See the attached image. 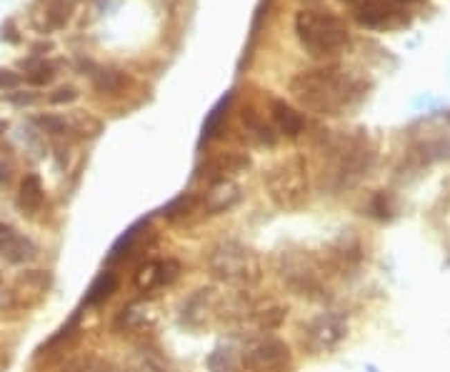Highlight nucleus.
Instances as JSON below:
<instances>
[{"mask_svg":"<svg viewBox=\"0 0 450 372\" xmlns=\"http://www.w3.org/2000/svg\"><path fill=\"white\" fill-rule=\"evenodd\" d=\"M46 203V190H43V183H40V177L35 173L23 177V183H20V193H18V208L26 210L28 215H33L43 208Z\"/></svg>","mask_w":450,"mask_h":372,"instance_id":"nucleus-14","label":"nucleus"},{"mask_svg":"<svg viewBox=\"0 0 450 372\" xmlns=\"http://www.w3.org/2000/svg\"><path fill=\"white\" fill-rule=\"evenodd\" d=\"M288 317V310L281 305H273L268 307V310H263V313H258V327L261 330H278V327L285 322Z\"/></svg>","mask_w":450,"mask_h":372,"instance_id":"nucleus-23","label":"nucleus"},{"mask_svg":"<svg viewBox=\"0 0 450 372\" xmlns=\"http://www.w3.org/2000/svg\"><path fill=\"white\" fill-rule=\"evenodd\" d=\"M265 190L275 208L298 210L308 200V170L303 157H288L265 173Z\"/></svg>","mask_w":450,"mask_h":372,"instance_id":"nucleus-4","label":"nucleus"},{"mask_svg":"<svg viewBox=\"0 0 450 372\" xmlns=\"http://www.w3.org/2000/svg\"><path fill=\"white\" fill-rule=\"evenodd\" d=\"M241 123H243V128H245V133H248V137L253 140V143L265 145V148H273V145L278 143V133H275V128L270 123H265V118H263L258 110H253V108H243Z\"/></svg>","mask_w":450,"mask_h":372,"instance_id":"nucleus-13","label":"nucleus"},{"mask_svg":"<svg viewBox=\"0 0 450 372\" xmlns=\"http://www.w3.org/2000/svg\"><path fill=\"white\" fill-rule=\"evenodd\" d=\"M288 362H290V347L283 340L275 337L258 340V342L245 347V353H243V367L253 372L281 370Z\"/></svg>","mask_w":450,"mask_h":372,"instance_id":"nucleus-7","label":"nucleus"},{"mask_svg":"<svg viewBox=\"0 0 450 372\" xmlns=\"http://www.w3.org/2000/svg\"><path fill=\"white\" fill-rule=\"evenodd\" d=\"M208 268L218 280L230 285H248L261 277L258 255L238 240H223L208 255Z\"/></svg>","mask_w":450,"mask_h":372,"instance_id":"nucleus-5","label":"nucleus"},{"mask_svg":"<svg viewBox=\"0 0 450 372\" xmlns=\"http://www.w3.org/2000/svg\"><path fill=\"white\" fill-rule=\"evenodd\" d=\"M393 18V10L385 6L383 0H363L355 8V20L363 28H383Z\"/></svg>","mask_w":450,"mask_h":372,"instance_id":"nucleus-16","label":"nucleus"},{"mask_svg":"<svg viewBox=\"0 0 450 372\" xmlns=\"http://www.w3.org/2000/svg\"><path fill=\"white\" fill-rule=\"evenodd\" d=\"M0 255H3L8 262H13V265H23V262L35 260L38 245H35L30 237L20 235L18 230L8 225V230L0 235Z\"/></svg>","mask_w":450,"mask_h":372,"instance_id":"nucleus-10","label":"nucleus"},{"mask_svg":"<svg viewBox=\"0 0 450 372\" xmlns=\"http://www.w3.org/2000/svg\"><path fill=\"white\" fill-rule=\"evenodd\" d=\"M208 367L210 372H233V350L230 347H218L216 353L208 358Z\"/></svg>","mask_w":450,"mask_h":372,"instance_id":"nucleus-24","label":"nucleus"},{"mask_svg":"<svg viewBox=\"0 0 450 372\" xmlns=\"http://www.w3.org/2000/svg\"><path fill=\"white\" fill-rule=\"evenodd\" d=\"M250 168V155L248 153L238 150H221L216 155H210L203 165V177H208L210 185L225 183L230 177H235L238 173Z\"/></svg>","mask_w":450,"mask_h":372,"instance_id":"nucleus-9","label":"nucleus"},{"mask_svg":"<svg viewBox=\"0 0 450 372\" xmlns=\"http://www.w3.org/2000/svg\"><path fill=\"white\" fill-rule=\"evenodd\" d=\"M348 335V322L340 313H323L310 320L303 330V347L308 353H330Z\"/></svg>","mask_w":450,"mask_h":372,"instance_id":"nucleus-6","label":"nucleus"},{"mask_svg":"<svg viewBox=\"0 0 450 372\" xmlns=\"http://www.w3.org/2000/svg\"><path fill=\"white\" fill-rule=\"evenodd\" d=\"M50 48H53L50 43H38L33 50H35V55H43V50H50Z\"/></svg>","mask_w":450,"mask_h":372,"instance_id":"nucleus-32","label":"nucleus"},{"mask_svg":"<svg viewBox=\"0 0 450 372\" xmlns=\"http://www.w3.org/2000/svg\"><path fill=\"white\" fill-rule=\"evenodd\" d=\"M35 123H38L48 135H66V133H71V120L60 118V115H40Z\"/></svg>","mask_w":450,"mask_h":372,"instance_id":"nucleus-25","label":"nucleus"},{"mask_svg":"<svg viewBox=\"0 0 450 372\" xmlns=\"http://www.w3.org/2000/svg\"><path fill=\"white\" fill-rule=\"evenodd\" d=\"M78 88L75 85H60V88H55V90L48 95V103L50 105H71L78 100Z\"/></svg>","mask_w":450,"mask_h":372,"instance_id":"nucleus-27","label":"nucleus"},{"mask_svg":"<svg viewBox=\"0 0 450 372\" xmlns=\"http://www.w3.org/2000/svg\"><path fill=\"white\" fill-rule=\"evenodd\" d=\"M145 230H148V222L140 220L135 222L133 228L125 230V235H120V240L113 245L111 255H108V262H118V260H128L138 248H140V237L145 235Z\"/></svg>","mask_w":450,"mask_h":372,"instance_id":"nucleus-15","label":"nucleus"},{"mask_svg":"<svg viewBox=\"0 0 450 372\" xmlns=\"http://www.w3.org/2000/svg\"><path fill=\"white\" fill-rule=\"evenodd\" d=\"M20 85V75L15 70H3L0 68V90H15Z\"/></svg>","mask_w":450,"mask_h":372,"instance_id":"nucleus-29","label":"nucleus"},{"mask_svg":"<svg viewBox=\"0 0 450 372\" xmlns=\"http://www.w3.org/2000/svg\"><path fill=\"white\" fill-rule=\"evenodd\" d=\"M288 88L303 108L318 115H340L363 95V88L338 68L303 70L290 78Z\"/></svg>","mask_w":450,"mask_h":372,"instance_id":"nucleus-1","label":"nucleus"},{"mask_svg":"<svg viewBox=\"0 0 450 372\" xmlns=\"http://www.w3.org/2000/svg\"><path fill=\"white\" fill-rule=\"evenodd\" d=\"M71 130L78 133V135H83V137H98L100 133H103V123H100L98 118H93V115L80 112L78 118L71 120Z\"/></svg>","mask_w":450,"mask_h":372,"instance_id":"nucleus-22","label":"nucleus"},{"mask_svg":"<svg viewBox=\"0 0 450 372\" xmlns=\"http://www.w3.org/2000/svg\"><path fill=\"white\" fill-rule=\"evenodd\" d=\"M23 68H26V83L33 88H43L55 78V66L46 60H28V63L23 60Z\"/></svg>","mask_w":450,"mask_h":372,"instance_id":"nucleus-20","label":"nucleus"},{"mask_svg":"<svg viewBox=\"0 0 450 372\" xmlns=\"http://www.w3.org/2000/svg\"><path fill=\"white\" fill-rule=\"evenodd\" d=\"M178 275H180V262L173 260V257H165V260H145L143 265H138L135 275H133V288L138 293H153V290L176 282Z\"/></svg>","mask_w":450,"mask_h":372,"instance_id":"nucleus-8","label":"nucleus"},{"mask_svg":"<svg viewBox=\"0 0 450 372\" xmlns=\"http://www.w3.org/2000/svg\"><path fill=\"white\" fill-rule=\"evenodd\" d=\"M8 177H10V170H8L6 163H0V183H6Z\"/></svg>","mask_w":450,"mask_h":372,"instance_id":"nucleus-31","label":"nucleus"},{"mask_svg":"<svg viewBox=\"0 0 450 372\" xmlns=\"http://www.w3.org/2000/svg\"><path fill=\"white\" fill-rule=\"evenodd\" d=\"M270 120H273V128L278 130V135L285 137H298L300 133L306 130V120L295 110L293 105L285 103L281 98L270 100Z\"/></svg>","mask_w":450,"mask_h":372,"instance_id":"nucleus-11","label":"nucleus"},{"mask_svg":"<svg viewBox=\"0 0 450 372\" xmlns=\"http://www.w3.org/2000/svg\"><path fill=\"white\" fill-rule=\"evenodd\" d=\"M398 3H413V0H398Z\"/></svg>","mask_w":450,"mask_h":372,"instance_id":"nucleus-34","label":"nucleus"},{"mask_svg":"<svg viewBox=\"0 0 450 372\" xmlns=\"http://www.w3.org/2000/svg\"><path fill=\"white\" fill-rule=\"evenodd\" d=\"M238 203H241V188L233 185L230 180L210 185V193L200 200L205 215H221V213H228V210H233Z\"/></svg>","mask_w":450,"mask_h":372,"instance_id":"nucleus-12","label":"nucleus"},{"mask_svg":"<svg viewBox=\"0 0 450 372\" xmlns=\"http://www.w3.org/2000/svg\"><path fill=\"white\" fill-rule=\"evenodd\" d=\"M71 10H73V3L71 0H48L46 6V20H48V28L55 30V28H63L71 20Z\"/></svg>","mask_w":450,"mask_h":372,"instance_id":"nucleus-21","label":"nucleus"},{"mask_svg":"<svg viewBox=\"0 0 450 372\" xmlns=\"http://www.w3.org/2000/svg\"><path fill=\"white\" fill-rule=\"evenodd\" d=\"M328 168H323V185L333 190L353 188L368 175L373 165V150L363 137H340L328 145Z\"/></svg>","mask_w":450,"mask_h":372,"instance_id":"nucleus-3","label":"nucleus"},{"mask_svg":"<svg viewBox=\"0 0 450 372\" xmlns=\"http://www.w3.org/2000/svg\"><path fill=\"white\" fill-rule=\"evenodd\" d=\"M295 35L310 58H335L350 46V33L343 18L328 10H300L295 15Z\"/></svg>","mask_w":450,"mask_h":372,"instance_id":"nucleus-2","label":"nucleus"},{"mask_svg":"<svg viewBox=\"0 0 450 372\" xmlns=\"http://www.w3.org/2000/svg\"><path fill=\"white\" fill-rule=\"evenodd\" d=\"M198 195H193V193H183V195H178V197H173L168 205L163 208V213L160 215L165 217V220H170V222H176V220H183V217H188L190 213H196V208H198Z\"/></svg>","mask_w":450,"mask_h":372,"instance_id":"nucleus-18","label":"nucleus"},{"mask_svg":"<svg viewBox=\"0 0 450 372\" xmlns=\"http://www.w3.org/2000/svg\"><path fill=\"white\" fill-rule=\"evenodd\" d=\"M8 100H10L13 105H20V108H23V105H35L40 100V95L33 90H20V92H10Z\"/></svg>","mask_w":450,"mask_h":372,"instance_id":"nucleus-28","label":"nucleus"},{"mask_svg":"<svg viewBox=\"0 0 450 372\" xmlns=\"http://www.w3.org/2000/svg\"><path fill=\"white\" fill-rule=\"evenodd\" d=\"M118 275L111 273V270H105V273H100L95 280L91 282V288H88V293H85V305L88 307H98L103 305L105 300H111L113 293L118 290Z\"/></svg>","mask_w":450,"mask_h":372,"instance_id":"nucleus-17","label":"nucleus"},{"mask_svg":"<svg viewBox=\"0 0 450 372\" xmlns=\"http://www.w3.org/2000/svg\"><path fill=\"white\" fill-rule=\"evenodd\" d=\"M373 210H375V215L378 217H385L388 215V205H385V195H378L373 200Z\"/></svg>","mask_w":450,"mask_h":372,"instance_id":"nucleus-30","label":"nucleus"},{"mask_svg":"<svg viewBox=\"0 0 450 372\" xmlns=\"http://www.w3.org/2000/svg\"><path fill=\"white\" fill-rule=\"evenodd\" d=\"M343 3H348V6H355V8H358L360 3H363V0H343Z\"/></svg>","mask_w":450,"mask_h":372,"instance_id":"nucleus-33","label":"nucleus"},{"mask_svg":"<svg viewBox=\"0 0 450 372\" xmlns=\"http://www.w3.org/2000/svg\"><path fill=\"white\" fill-rule=\"evenodd\" d=\"M131 78L120 70H100L95 75V90L103 92V95H120V92L128 88Z\"/></svg>","mask_w":450,"mask_h":372,"instance_id":"nucleus-19","label":"nucleus"},{"mask_svg":"<svg viewBox=\"0 0 450 372\" xmlns=\"http://www.w3.org/2000/svg\"><path fill=\"white\" fill-rule=\"evenodd\" d=\"M145 322V313L140 307H123L120 315L115 317V330H123V327H135Z\"/></svg>","mask_w":450,"mask_h":372,"instance_id":"nucleus-26","label":"nucleus"}]
</instances>
